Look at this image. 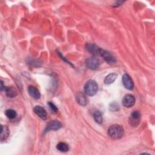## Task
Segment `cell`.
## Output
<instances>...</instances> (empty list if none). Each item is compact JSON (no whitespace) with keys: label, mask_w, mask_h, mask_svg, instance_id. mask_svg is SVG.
<instances>
[{"label":"cell","mask_w":155,"mask_h":155,"mask_svg":"<svg viewBox=\"0 0 155 155\" xmlns=\"http://www.w3.org/2000/svg\"><path fill=\"white\" fill-rule=\"evenodd\" d=\"M141 114L138 111H133L129 118V124L133 127H137L140 123Z\"/></svg>","instance_id":"cell-3"},{"label":"cell","mask_w":155,"mask_h":155,"mask_svg":"<svg viewBox=\"0 0 155 155\" xmlns=\"http://www.w3.org/2000/svg\"><path fill=\"white\" fill-rule=\"evenodd\" d=\"M123 2H124V1H116V2H114V4H113V6H114V7H117V6L121 5Z\"/></svg>","instance_id":"cell-21"},{"label":"cell","mask_w":155,"mask_h":155,"mask_svg":"<svg viewBox=\"0 0 155 155\" xmlns=\"http://www.w3.org/2000/svg\"><path fill=\"white\" fill-rule=\"evenodd\" d=\"M97 84L93 80L88 81L84 85V91L86 94L93 96L96 94L97 91Z\"/></svg>","instance_id":"cell-2"},{"label":"cell","mask_w":155,"mask_h":155,"mask_svg":"<svg viewBox=\"0 0 155 155\" xmlns=\"http://www.w3.org/2000/svg\"><path fill=\"white\" fill-rule=\"evenodd\" d=\"M56 148L61 152H67L69 150L68 145L66 143L62 142H60L57 144Z\"/></svg>","instance_id":"cell-16"},{"label":"cell","mask_w":155,"mask_h":155,"mask_svg":"<svg viewBox=\"0 0 155 155\" xmlns=\"http://www.w3.org/2000/svg\"><path fill=\"white\" fill-rule=\"evenodd\" d=\"M99 56H102L104 59L108 64H114L116 62V59L114 56L108 51L104 50L103 49H101Z\"/></svg>","instance_id":"cell-6"},{"label":"cell","mask_w":155,"mask_h":155,"mask_svg":"<svg viewBox=\"0 0 155 155\" xmlns=\"http://www.w3.org/2000/svg\"><path fill=\"white\" fill-rule=\"evenodd\" d=\"M135 97L133 95L130 94H126L122 99V104L124 107L130 108L133 107L135 104Z\"/></svg>","instance_id":"cell-5"},{"label":"cell","mask_w":155,"mask_h":155,"mask_svg":"<svg viewBox=\"0 0 155 155\" xmlns=\"http://www.w3.org/2000/svg\"><path fill=\"white\" fill-rule=\"evenodd\" d=\"M93 118L94 119V120L101 124L103 122V117H102V113L99 111H96L94 112L93 113Z\"/></svg>","instance_id":"cell-17"},{"label":"cell","mask_w":155,"mask_h":155,"mask_svg":"<svg viewBox=\"0 0 155 155\" xmlns=\"http://www.w3.org/2000/svg\"><path fill=\"white\" fill-rule=\"evenodd\" d=\"M117 74L114 73H110L108 75H107L105 79H104V82L105 84H112L115 80L117 78Z\"/></svg>","instance_id":"cell-15"},{"label":"cell","mask_w":155,"mask_h":155,"mask_svg":"<svg viewBox=\"0 0 155 155\" xmlns=\"http://www.w3.org/2000/svg\"><path fill=\"white\" fill-rule=\"evenodd\" d=\"M108 135L113 139H119L122 137L124 134L123 127L119 125L114 124L111 125L108 129Z\"/></svg>","instance_id":"cell-1"},{"label":"cell","mask_w":155,"mask_h":155,"mask_svg":"<svg viewBox=\"0 0 155 155\" xmlns=\"http://www.w3.org/2000/svg\"><path fill=\"white\" fill-rule=\"evenodd\" d=\"M5 87L4 86V85H3V82L1 81V91H2L3 90H5Z\"/></svg>","instance_id":"cell-22"},{"label":"cell","mask_w":155,"mask_h":155,"mask_svg":"<svg viewBox=\"0 0 155 155\" xmlns=\"http://www.w3.org/2000/svg\"><path fill=\"white\" fill-rule=\"evenodd\" d=\"M10 134V131L7 126L2 125L1 126V133H0V140L4 141L6 140Z\"/></svg>","instance_id":"cell-11"},{"label":"cell","mask_w":155,"mask_h":155,"mask_svg":"<svg viewBox=\"0 0 155 155\" xmlns=\"http://www.w3.org/2000/svg\"><path fill=\"white\" fill-rule=\"evenodd\" d=\"M76 99L78 103L79 104L81 105L84 106V105H86L88 103V101H87L86 96H85V94L84 93H82L81 92L77 93V94L76 96Z\"/></svg>","instance_id":"cell-13"},{"label":"cell","mask_w":155,"mask_h":155,"mask_svg":"<svg viewBox=\"0 0 155 155\" xmlns=\"http://www.w3.org/2000/svg\"><path fill=\"white\" fill-rule=\"evenodd\" d=\"M4 91H5V94L8 97L13 98V97H15L17 95V91L13 87H5Z\"/></svg>","instance_id":"cell-14"},{"label":"cell","mask_w":155,"mask_h":155,"mask_svg":"<svg viewBox=\"0 0 155 155\" xmlns=\"http://www.w3.org/2000/svg\"><path fill=\"white\" fill-rule=\"evenodd\" d=\"M28 92L29 94L35 99H38L41 97V94L39 91L34 86L30 85L28 87Z\"/></svg>","instance_id":"cell-12"},{"label":"cell","mask_w":155,"mask_h":155,"mask_svg":"<svg viewBox=\"0 0 155 155\" xmlns=\"http://www.w3.org/2000/svg\"><path fill=\"white\" fill-rule=\"evenodd\" d=\"M86 48L93 55H100V53L102 49L94 44H87L86 45Z\"/></svg>","instance_id":"cell-10"},{"label":"cell","mask_w":155,"mask_h":155,"mask_svg":"<svg viewBox=\"0 0 155 155\" xmlns=\"http://www.w3.org/2000/svg\"><path fill=\"white\" fill-rule=\"evenodd\" d=\"M5 114L6 115V116L10 119H15L16 116H17V113L16 112L15 110H13V109H8L5 111Z\"/></svg>","instance_id":"cell-18"},{"label":"cell","mask_w":155,"mask_h":155,"mask_svg":"<svg viewBox=\"0 0 155 155\" xmlns=\"http://www.w3.org/2000/svg\"><path fill=\"white\" fill-rule=\"evenodd\" d=\"M34 113L41 119L46 120L47 119V113L45 108L39 105H36L33 108Z\"/></svg>","instance_id":"cell-8"},{"label":"cell","mask_w":155,"mask_h":155,"mask_svg":"<svg viewBox=\"0 0 155 155\" xmlns=\"http://www.w3.org/2000/svg\"><path fill=\"white\" fill-rule=\"evenodd\" d=\"M48 105H49V107H50L51 110L53 113H56L58 111V108L56 107V106L53 103H52L51 102H48Z\"/></svg>","instance_id":"cell-20"},{"label":"cell","mask_w":155,"mask_h":155,"mask_svg":"<svg viewBox=\"0 0 155 155\" xmlns=\"http://www.w3.org/2000/svg\"><path fill=\"white\" fill-rule=\"evenodd\" d=\"M100 62L97 58L95 56L90 57L88 58L86 61V65L87 67L91 70H96L99 66Z\"/></svg>","instance_id":"cell-4"},{"label":"cell","mask_w":155,"mask_h":155,"mask_svg":"<svg viewBox=\"0 0 155 155\" xmlns=\"http://www.w3.org/2000/svg\"><path fill=\"white\" fill-rule=\"evenodd\" d=\"M119 109V105L117 102H113L110 104V110L112 111H117Z\"/></svg>","instance_id":"cell-19"},{"label":"cell","mask_w":155,"mask_h":155,"mask_svg":"<svg viewBox=\"0 0 155 155\" xmlns=\"http://www.w3.org/2000/svg\"><path fill=\"white\" fill-rule=\"evenodd\" d=\"M62 124L58 120H52L47 125L45 129V133H47L50 131H54L60 129L62 127Z\"/></svg>","instance_id":"cell-9"},{"label":"cell","mask_w":155,"mask_h":155,"mask_svg":"<svg viewBox=\"0 0 155 155\" xmlns=\"http://www.w3.org/2000/svg\"><path fill=\"white\" fill-rule=\"evenodd\" d=\"M122 83L124 86L129 90H132L134 88L133 81L128 74H124L123 75Z\"/></svg>","instance_id":"cell-7"}]
</instances>
